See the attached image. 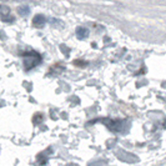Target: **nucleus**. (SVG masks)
Here are the masks:
<instances>
[{"instance_id":"obj_2","label":"nucleus","mask_w":166,"mask_h":166,"mask_svg":"<svg viewBox=\"0 0 166 166\" xmlns=\"http://www.w3.org/2000/svg\"><path fill=\"white\" fill-rule=\"evenodd\" d=\"M0 16H1V20L3 21H13L14 20V16H11L10 15V7L7 6V5H0Z\"/></svg>"},{"instance_id":"obj_5","label":"nucleus","mask_w":166,"mask_h":166,"mask_svg":"<svg viewBox=\"0 0 166 166\" xmlns=\"http://www.w3.org/2000/svg\"><path fill=\"white\" fill-rule=\"evenodd\" d=\"M30 13V7L26 6V5H21L18 7V14L20 15V16H26Z\"/></svg>"},{"instance_id":"obj_4","label":"nucleus","mask_w":166,"mask_h":166,"mask_svg":"<svg viewBox=\"0 0 166 166\" xmlns=\"http://www.w3.org/2000/svg\"><path fill=\"white\" fill-rule=\"evenodd\" d=\"M76 36L80 40L86 39V37L89 36V30L86 28H84V26H79V28L76 29Z\"/></svg>"},{"instance_id":"obj_3","label":"nucleus","mask_w":166,"mask_h":166,"mask_svg":"<svg viewBox=\"0 0 166 166\" xmlns=\"http://www.w3.org/2000/svg\"><path fill=\"white\" fill-rule=\"evenodd\" d=\"M45 22H46V19H45V16L41 14L35 15L33 19V25L35 26V28H43L45 25Z\"/></svg>"},{"instance_id":"obj_1","label":"nucleus","mask_w":166,"mask_h":166,"mask_svg":"<svg viewBox=\"0 0 166 166\" xmlns=\"http://www.w3.org/2000/svg\"><path fill=\"white\" fill-rule=\"evenodd\" d=\"M39 60H40V56L37 55L36 52H29V54H28V58H25V60H24L25 69H26V70L33 69L34 66L39 64Z\"/></svg>"}]
</instances>
